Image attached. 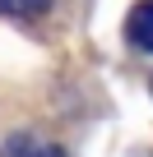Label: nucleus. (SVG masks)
<instances>
[{"label":"nucleus","mask_w":153,"mask_h":157,"mask_svg":"<svg viewBox=\"0 0 153 157\" xmlns=\"http://www.w3.org/2000/svg\"><path fill=\"white\" fill-rule=\"evenodd\" d=\"M46 10V0H0V14H37Z\"/></svg>","instance_id":"2"},{"label":"nucleus","mask_w":153,"mask_h":157,"mask_svg":"<svg viewBox=\"0 0 153 157\" xmlns=\"http://www.w3.org/2000/svg\"><path fill=\"white\" fill-rule=\"evenodd\" d=\"M125 37L139 46V51H153V0H139L125 19Z\"/></svg>","instance_id":"1"},{"label":"nucleus","mask_w":153,"mask_h":157,"mask_svg":"<svg viewBox=\"0 0 153 157\" xmlns=\"http://www.w3.org/2000/svg\"><path fill=\"white\" fill-rule=\"evenodd\" d=\"M19 157H65L60 148H51V143H37V148H23Z\"/></svg>","instance_id":"3"}]
</instances>
